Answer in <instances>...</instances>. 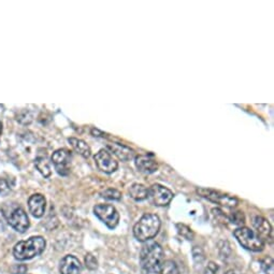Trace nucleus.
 Returning a JSON list of instances; mask_svg holds the SVG:
<instances>
[{
	"label": "nucleus",
	"mask_w": 274,
	"mask_h": 274,
	"mask_svg": "<svg viewBox=\"0 0 274 274\" xmlns=\"http://www.w3.org/2000/svg\"><path fill=\"white\" fill-rule=\"evenodd\" d=\"M162 221L158 215L147 213L134 227V236L140 242H147L155 238L161 229Z\"/></svg>",
	"instance_id": "nucleus-1"
},
{
	"label": "nucleus",
	"mask_w": 274,
	"mask_h": 274,
	"mask_svg": "<svg viewBox=\"0 0 274 274\" xmlns=\"http://www.w3.org/2000/svg\"><path fill=\"white\" fill-rule=\"evenodd\" d=\"M47 242L43 237H30L26 241H21L13 248V255L15 259L24 261L35 258L41 255L45 249Z\"/></svg>",
	"instance_id": "nucleus-2"
},
{
	"label": "nucleus",
	"mask_w": 274,
	"mask_h": 274,
	"mask_svg": "<svg viewBox=\"0 0 274 274\" xmlns=\"http://www.w3.org/2000/svg\"><path fill=\"white\" fill-rule=\"evenodd\" d=\"M233 236L244 248L252 250V252H261L265 248L264 240L247 227H239L233 231Z\"/></svg>",
	"instance_id": "nucleus-3"
},
{
	"label": "nucleus",
	"mask_w": 274,
	"mask_h": 274,
	"mask_svg": "<svg viewBox=\"0 0 274 274\" xmlns=\"http://www.w3.org/2000/svg\"><path fill=\"white\" fill-rule=\"evenodd\" d=\"M163 259V248L156 242L147 243L141 249L140 253V264L143 271L151 268L162 266Z\"/></svg>",
	"instance_id": "nucleus-4"
},
{
	"label": "nucleus",
	"mask_w": 274,
	"mask_h": 274,
	"mask_svg": "<svg viewBox=\"0 0 274 274\" xmlns=\"http://www.w3.org/2000/svg\"><path fill=\"white\" fill-rule=\"evenodd\" d=\"M8 224L20 233H24L29 228L30 222L25 210L21 207H15L3 213Z\"/></svg>",
	"instance_id": "nucleus-5"
},
{
	"label": "nucleus",
	"mask_w": 274,
	"mask_h": 274,
	"mask_svg": "<svg viewBox=\"0 0 274 274\" xmlns=\"http://www.w3.org/2000/svg\"><path fill=\"white\" fill-rule=\"evenodd\" d=\"M197 192L200 195L202 198L207 199V200L219 204L221 207L225 208H236L238 205V199L236 197H232L226 193H221L219 192H216L213 190H207V188H198Z\"/></svg>",
	"instance_id": "nucleus-6"
},
{
	"label": "nucleus",
	"mask_w": 274,
	"mask_h": 274,
	"mask_svg": "<svg viewBox=\"0 0 274 274\" xmlns=\"http://www.w3.org/2000/svg\"><path fill=\"white\" fill-rule=\"evenodd\" d=\"M94 213L104 224L114 229L119 221V214L117 210L111 204H97L94 208Z\"/></svg>",
	"instance_id": "nucleus-7"
},
{
	"label": "nucleus",
	"mask_w": 274,
	"mask_h": 274,
	"mask_svg": "<svg viewBox=\"0 0 274 274\" xmlns=\"http://www.w3.org/2000/svg\"><path fill=\"white\" fill-rule=\"evenodd\" d=\"M173 192L169 188L161 184H154L151 186V188H148L147 199H150L151 203L156 205V207H165V205H168L173 199Z\"/></svg>",
	"instance_id": "nucleus-8"
},
{
	"label": "nucleus",
	"mask_w": 274,
	"mask_h": 274,
	"mask_svg": "<svg viewBox=\"0 0 274 274\" xmlns=\"http://www.w3.org/2000/svg\"><path fill=\"white\" fill-rule=\"evenodd\" d=\"M52 163L55 167L57 173L60 175H67L70 172L71 164V152L66 148H59L56 150L52 155Z\"/></svg>",
	"instance_id": "nucleus-9"
},
{
	"label": "nucleus",
	"mask_w": 274,
	"mask_h": 274,
	"mask_svg": "<svg viewBox=\"0 0 274 274\" xmlns=\"http://www.w3.org/2000/svg\"><path fill=\"white\" fill-rule=\"evenodd\" d=\"M94 161L97 168L107 174L115 172L118 168L117 162L112 157L111 153L108 152L107 150H100L94 156Z\"/></svg>",
	"instance_id": "nucleus-10"
},
{
	"label": "nucleus",
	"mask_w": 274,
	"mask_h": 274,
	"mask_svg": "<svg viewBox=\"0 0 274 274\" xmlns=\"http://www.w3.org/2000/svg\"><path fill=\"white\" fill-rule=\"evenodd\" d=\"M59 271L61 274H82L81 262L73 255H67L60 261Z\"/></svg>",
	"instance_id": "nucleus-11"
},
{
	"label": "nucleus",
	"mask_w": 274,
	"mask_h": 274,
	"mask_svg": "<svg viewBox=\"0 0 274 274\" xmlns=\"http://www.w3.org/2000/svg\"><path fill=\"white\" fill-rule=\"evenodd\" d=\"M28 208L29 212L33 218L40 219L42 218L45 213V208H47V200L41 193H35L28 199Z\"/></svg>",
	"instance_id": "nucleus-12"
},
{
	"label": "nucleus",
	"mask_w": 274,
	"mask_h": 274,
	"mask_svg": "<svg viewBox=\"0 0 274 274\" xmlns=\"http://www.w3.org/2000/svg\"><path fill=\"white\" fill-rule=\"evenodd\" d=\"M136 167L140 172L151 174L158 169V164L156 159L152 155H139L135 158Z\"/></svg>",
	"instance_id": "nucleus-13"
},
{
	"label": "nucleus",
	"mask_w": 274,
	"mask_h": 274,
	"mask_svg": "<svg viewBox=\"0 0 274 274\" xmlns=\"http://www.w3.org/2000/svg\"><path fill=\"white\" fill-rule=\"evenodd\" d=\"M108 150H110L112 154H114L119 161L122 162H128L131 159L135 158L136 152L130 148L129 146H126L121 143H117V142H114V143H109L107 145Z\"/></svg>",
	"instance_id": "nucleus-14"
},
{
	"label": "nucleus",
	"mask_w": 274,
	"mask_h": 274,
	"mask_svg": "<svg viewBox=\"0 0 274 274\" xmlns=\"http://www.w3.org/2000/svg\"><path fill=\"white\" fill-rule=\"evenodd\" d=\"M253 226L257 231V235L262 240H267V241L270 240L272 242V226L265 218H262V216H255L253 219Z\"/></svg>",
	"instance_id": "nucleus-15"
},
{
	"label": "nucleus",
	"mask_w": 274,
	"mask_h": 274,
	"mask_svg": "<svg viewBox=\"0 0 274 274\" xmlns=\"http://www.w3.org/2000/svg\"><path fill=\"white\" fill-rule=\"evenodd\" d=\"M68 142H69L73 150L76 151L78 154H80L82 157L88 158L90 156V154H91L90 147L85 141H83L81 139H77V138H69L68 139Z\"/></svg>",
	"instance_id": "nucleus-16"
},
{
	"label": "nucleus",
	"mask_w": 274,
	"mask_h": 274,
	"mask_svg": "<svg viewBox=\"0 0 274 274\" xmlns=\"http://www.w3.org/2000/svg\"><path fill=\"white\" fill-rule=\"evenodd\" d=\"M129 195L136 201H143L145 199H147L148 188H146L144 185L136 183V184L131 185L129 190Z\"/></svg>",
	"instance_id": "nucleus-17"
},
{
	"label": "nucleus",
	"mask_w": 274,
	"mask_h": 274,
	"mask_svg": "<svg viewBox=\"0 0 274 274\" xmlns=\"http://www.w3.org/2000/svg\"><path fill=\"white\" fill-rule=\"evenodd\" d=\"M36 168L38 169V171L40 173H41L44 178H49L52 173V171H51V167H50V164L48 162V159L45 157H38L36 158Z\"/></svg>",
	"instance_id": "nucleus-18"
},
{
	"label": "nucleus",
	"mask_w": 274,
	"mask_h": 274,
	"mask_svg": "<svg viewBox=\"0 0 274 274\" xmlns=\"http://www.w3.org/2000/svg\"><path fill=\"white\" fill-rule=\"evenodd\" d=\"M100 195L102 198L108 199V200H121L122 199V193L121 192H118L115 188H107V190L102 191L100 192Z\"/></svg>",
	"instance_id": "nucleus-19"
},
{
	"label": "nucleus",
	"mask_w": 274,
	"mask_h": 274,
	"mask_svg": "<svg viewBox=\"0 0 274 274\" xmlns=\"http://www.w3.org/2000/svg\"><path fill=\"white\" fill-rule=\"evenodd\" d=\"M162 274H180L178 266L173 260H165L162 262Z\"/></svg>",
	"instance_id": "nucleus-20"
},
{
	"label": "nucleus",
	"mask_w": 274,
	"mask_h": 274,
	"mask_svg": "<svg viewBox=\"0 0 274 274\" xmlns=\"http://www.w3.org/2000/svg\"><path fill=\"white\" fill-rule=\"evenodd\" d=\"M261 269L266 274H274V261L272 257L267 256L261 260Z\"/></svg>",
	"instance_id": "nucleus-21"
},
{
	"label": "nucleus",
	"mask_w": 274,
	"mask_h": 274,
	"mask_svg": "<svg viewBox=\"0 0 274 274\" xmlns=\"http://www.w3.org/2000/svg\"><path fill=\"white\" fill-rule=\"evenodd\" d=\"M230 221L232 224H235L237 226L240 227H243L244 222H245V218H244V214L241 211H237V212H232L230 215Z\"/></svg>",
	"instance_id": "nucleus-22"
},
{
	"label": "nucleus",
	"mask_w": 274,
	"mask_h": 274,
	"mask_svg": "<svg viewBox=\"0 0 274 274\" xmlns=\"http://www.w3.org/2000/svg\"><path fill=\"white\" fill-rule=\"evenodd\" d=\"M203 274H225V273L222 272L221 267H219V265H216L215 262H213V261H210L208 266L205 267Z\"/></svg>",
	"instance_id": "nucleus-23"
},
{
	"label": "nucleus",
	"mask_w": 274,
	"mask_h": 274,
	"mask_svg": "<svg viewBox=\"0 0 274 274\" xmlns=\"http://www.w3.org/2000/svg\"><path fill=\"white\" fill-rule=\"evenodd\" d=\"M178 230L179 233L182 236L184 237L187 240H192L193 239V232L192 231V229L190 227H187L184 224H179L178 225Z\"/></svg>",
	"instance_id": "nucleus-24"
},
{
	"label": "nucleus",
	"mask_w": 274,
	"mask_h": 274,
	"mask_svg": "<svg viewBox=\"0 0 274 274\" xmlns=\"http://www.w3.org/2000/svg\"><path fill=\"white\" fill-rule=\"evenodd\" d=\"M85 265H86L89 270H96L98 268V261H97L94 255L87 254L85 256Z\"/></svg>",
	"instance_id": "nucleus-25"
},
{
	"label": "nucleus",
	"mask_w": 274,
	"mask_h": 274,
	"mask_svg": "<svg viewBox=\"0 0 274 274\" xmlns=\"http://www.w3.org/2000/svg\"><path fill=\"white\" fill-rule=\"evenodd\" d=\"M11 192L10 183L5 179H0V196L5 197L8 196Z\"/></svg>",
	"instance_id": "nucleus-26"
},
{
	"label": "nucleus",
	"mask_w": 274,
	"mask_h": 274,
	"mask_svg": "<svg viewBox=\"0 0 274 274\" xmlns=\"http://www.w3.org/2000/svg\"><path fill=\"white\" fill-rule=\"evenodd\" d=\"M1 135H2V123L0 122V139H1Z\"/></svg>",
	"instance_id": "nucleus-27"
},
{
	"label": "nucleus",
	"mask_w": 274,
	"mask_h": 274,
	"mask_svg": "<svg viewBox=\"0 0 274 274\" xmlns=\"http://www.w3.org/2000/svg\"><path fill=\"white\" fill-rule=\"evenodd\" d=\"M225 274H236V273H235V271H233V270H229V271H228V272L225 273Z\"/></svg>",
	"instance_id": "nucleus-28"
}]
</instances>
